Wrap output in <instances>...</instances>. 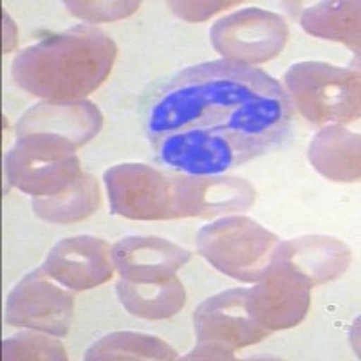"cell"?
<instances>
[{"label":"cell","mask_w":361,"mask_h":361,"mask_svg":"<svg viewBox=\"0 0 361 361\" xmlns=\"http://www.w3.org/2000/svg\"><path fill=\"white\" fill-rule=\"evenodd\" d=\"M276 80L262 69L215 60L177 73L154 96L145 114L148 140L195 127H224L237 105Z\"/></svg>","instance_id":"1"},{"label":"cell","mask_w":361,"mask_h":361,"mask_svg":"<svg viewBox=\"0 0 361 361\" xmlns=\"http://www.w3.org/2000/svg\"><path fill=\"white\" fill-rule=\"evenodd\" d=\"M118 56L114 40L90 24L74 25L22 49L11 78L22 90L49 102H78L111 74Z\"/></svg>","instance_id":"2"},{"label":"cell","mask_w":361,"mask_h":361,"mask_svg":"<svg viewBox=\"0 0 361 361\" xmlns=\"http://www.w3.org/2000/svg\"><path fill=\"white\" fill-rule=\"evenodd\" d=\"M293 107L316 127L347 125L361 114L360 73L325 62H298L283 74Z\"/></svg>","instance_id":"3"},{"label":"cell","mask_w":361,"mask_h":361,"mask_svg":"<svg viewBox=\"0 0 361 361\" xmlns=\"http://www.w3.org/2000/svg\"><path fill=\"white\" fill-rule=\"evenodd\" d=\"M280 238L253 219L226 215L202 226L197 251L217 271L238 282H259L275 255Z\"/></svg>","instance_id":"4"},{"label":"cell","mask_w":361,"mask_h":361,"mask_svg":"<svg viewBox=\"0 0 361 361\" xmlns=\"http://www.w3.org/2000/svg\"><path fill=\"white\" fill-rule=\"evenodd\" d=\"M152 145L163 166L185 176H221L260 156L233 132L221 127L186 128L164 135Z\"/></svg>","instance_id":"5"},{"label":"cell","mask_w":361,"mask_h":361,"mask_svg":"<svg viewBox=\"0 0 361 361\" xmlns=\"http://www.w3.org/2000/svg\"><path fill=\"white\" fill-rule=\"evenodd\" d=\"M289 38L282 15L246 8L222 17L209 29V42L222 60L238 66H259L279 56Z\"/></svg>","instance_id":"6"},{"label":"cell","mask_w":361,"mask_h":361,"mask_svg":"<svg viewBox=\"0 0 361 361\" xmlns=\"http://www.w3.org/2000/svg\"><path fill=\"white\" fill-rule=\"evenodd\" d=\"M74 314L71 289L45 273L44 267L22 276L6 300L4 320L13 327H24L63 338L69 333Z\"/></svg>","instance_id":"7"},{"label":"cell","mask_w":361,"mask_h":361,"mask_svg":"<svg viewBox=\"0 0 361 361\" xmlns=\"http://www.w3.org/2000/svg\"><path fill=\"white\" fill-rule=\"evenodd\" d=\"M4 166L9 185L33 197L62 192L83 173L76 150L31 140H17Z\"/></svg>","instance_id":"8"},{"label":"cell","mask_w":361,"mask_h":361,"mask_svg":"<svg viewBox=\"0 0 361 361\" xmlns=\"http://www.w3.org/2000/svg\"><path fill=\"white\" fill-rule=\"evenodd\" d=\"M111 212L132 221H172V173L145 163L116 164L103 173Z\"/></svg>","instance_id":"9"},{"label":"cell","mask_w":361,"mask_h":361,"mask_svg":"<svg viewBox=\"0 0 361 361\" xmlns=\"http://www.w3.org/2000/svg\"><path fill=\"white\" fill-rule=\"evenodd\" d=\"M103 127L99 109L89 99L37 103L17 123V140L42 141L58 147L78 148L94 140Z\"/></svg>","instance_id":"10"},{"label":"cell","mask_w":361,"mask_h":361,"mask_svg":"<svg viewBox=\"0 0 361 361\" xmlns=\"http://www.w3.org/2000/svg\"><path fill=\"white\" fill-rule=\"evenodd\" d=\"M197 343L235 353L269 336L247 309V289L235 288L204 300L193 312Z\"/></svg>","instance_id":"11"},{"label":"cell","mask_w":361,"mask_h":361,"mask_svg":"<svg viewBox=\"0 0 361 361\" xmlns=\"http://www.w3.org/2000/svg\"><path fill=\"white\" fill-rule=\"evenodd\" d=\"M257 199L253 185L231 176H185L172 173L173 219H212L238 215Z\"/></svg>","instance_id":"12"},{"label":"cell","mask_w":361,"mask_h":361,"mask_svg":"<svg viewBox=\"0 0 361 361\" xmlns=\"http://www.w3.org/2000/svg\"><path fill=\"white\" fill-rule=\"evenodd\" d=\"M309 307L311 288L275 264H269L262 279L247 289V309L269 333L300 325Z\"/></svg>","instance_id":"13"},{"label":"cell","mask_w":361,"mask_h":361,"mask_svg":"<svg viewBox=\"0 0 361 361\" xmlns=\"http://www.w3.org/2000/svg\"><path fill=\"white\" fill-rule=\"evenodd\" d=\"M45 273L71 291H87L114 275L112 246L92 235H76L54 244L42 266Z\"/></svg>","instance_id":"14"},{"label":"cell","mask_w":361,"mask_h":361,"mask_svg":"<svg viewBox=\"0 0 361 361\" xmlns=\"http://www.w3.org/2000/svg\"><path fill=\"white\" fill-rule=\"evenodd\" d=\"M350 260L353 251L340 238L304 235L279 243L271 264L283 267L309 288H314L340 279Z\"/></svg>","instance_id":"15"},{"label":"cell","mask_w":361,"mask_h":361,"mask_svg":"<svg viewBox=\"0 0 361 361\" xmlns=\"http://www.w3.org/2000/svg\"><path fill=\"white\" fill-rule=\"evenodd\" d=\"M192 259L179 244L161 237H125L112 246V262L119 276L130 282H156L176 276Z\"/></svg>","instance_id":"16"},{"label":"cell","mask_w":361,"mask_h":361,"mask_svg":"<svg viewBox=\"0 0 361 361\" xmlns=\"http://www.w3.org/2000/svg\"><path fill=\"white\" fill-rule=\"evenodd\" d=\"M307 157L320 176L334 183H356L361 176L360 134L327 125L309 143Z\"/></svg>","instance_id":"17"},{"label":"cell","mask_w":361,"mask_h":361,"mask_svg":"<svg viewBox=\"0 0 361 361\" xmlns=\"http://www.w3.org/2000/svg\"><path fill=\"white\" fill-rule=\"evenodd\" d=\"M116 293L132 316L143 320H166L186 304V289L177 276L156 282H130L119 279Z\"/></svg>","instance_id":"18"},{"label":"cell","mask_w":361,"mask_h":361,"mask_svg":"<svg viewBox=\"0 0 361 361\" xmlns=\"http://www.w3.org/2000/svg\"><path fill=\"white\" fill-rule=\"evenodd\" d=\"M102 204L98 180L90 173H82L62 192L33 197V212L38 219L51 224H74L85 221Z\"/></svg>","instance_id":"19"},{"label":"cell","mask_w":361,"mask_h":361,"mask_svg":"<svg viewBox=\"0 0 361 361\" xmlns=\"http://www.w3.org/2000/svg\"><path fill=\"white\" fill-rule=\"evenodd\" d=\"M360 2H318L304 9L300 25L305 33L324 40L340 42L354 53L360 51Z\"/></svg>","instance_id":"20"},{"label":"cell","mask_w":361,"mask_h":361,"mask_svg":"<svg viewBox=\"0 0 361 361\" xmlns=\"http://www.w3.org/2000/svg\"><path fill=\"white\" fill-rule=\"evenodd\" d=\"M87 361H121V360H177L173 347L152 334L134 331H116L96 340L85 353Z\"/></svg>","instance_id":"21"},{"label":"cell","mask_w":361,"mask_h":361,"mask_svg":"<svg viewBox=\"0 0 361 361\" xmlns=\"http://www.w3.org/2000/svg\"><path fill=\"white\" fill-rule=\"evenodd\" d=\"M54 338L53 334L25 329L22 333L6 338L2 341V357L4 360L66 361V347L62 345V341L54 340Z\"/></svg>","instance_id":"22"},{"label":"cell","mask_w":361,"mask_h":361,"mask_svg":"<svg viewBox=\"0 0 361 361\" xmlns=\"http://www.w3.org/2000/svg\"><path fill=\"white\" fill-rule=\"evenodd\" d=\"M74 17L85 22H116L121 18L130 17L132 13L140 9V2H107V0H96V2H63Z\"/></svg>","instance_id":"23"},{"label":"cell","mask_w":361,"mask_h":361,"mask_svg":"<svg viewBox=\"0 0 361 361\" xmlns=\"http://www.w3.org/2000/svg\"><path fill=\"white\" fill-rule=\"evenodd\" d=\"M169 6L177 17L183 18V20L204 22L209 17H214L215 13L238 6V2H224V0L209 2V0H206V2H169Z\"/></svg>","instance_id":"24"},{"label":"cell","mask_w":361,"mask_h":361,"mask_svg":"<svg viewBox=\"0 0 361 361\" xmlns=\"http://www.w3.org/2000/svg\"><path fill=\"white\" fill-rule=\"evenodd\" d=\"M233 353H230V350L219 349L214 345L197 343V347L190 354H186L183 360H233Z\"/></svg>","instance_id":"25"},{"label":"cell","mask_w":361,"mask_h":361,"mask_svg":"<svg viewBox=\"0 0 361 361\" xmlns=\"http://www.w3.org/2000/svg\"><path fill=\"white\" fill-rule=\"evenodd\" d=\"M2 17H4V44H2V49L4 53H11L18 44V29L17 24L11 20V17L8 15V11H2Z\"/></svg>","instance_id":"26"}]
</instances>
